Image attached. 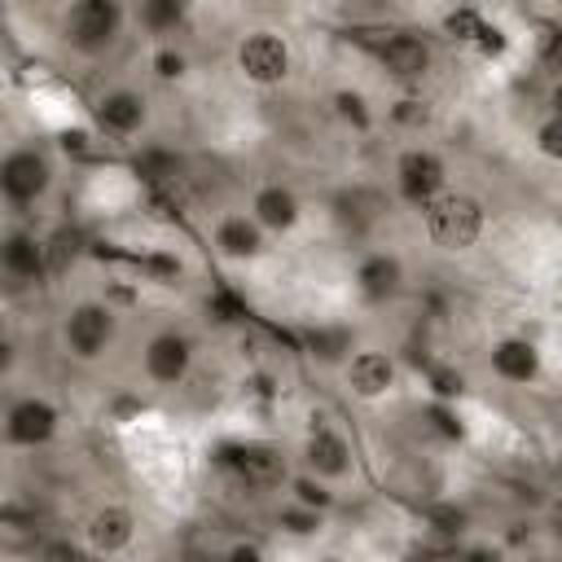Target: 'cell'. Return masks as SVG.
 Returning <instances> with one entry per match:
<instances>
[{
    "mask_svg": "<svg viewBox=\"0 0 562 562\" xmlns=\"http://www.w3.org/2000/svg\"><path fill=\"white\" fill-rule=\"evenodd\" d=\"M132 31V13L123 0H70L57 9L53 35L57 44L79 57V61H101L110 57Z\"/></svg>",
    "mask_w": 562,
    "mask_h": 562,
    "instance_id": "obj_1",
    "label": "cell"
},
{
    "mask_svg": "<svg viewBox=\"0 0 562 562\" xmlns=\"http://www.w3.org/2000/svg\"><path fill=\"white\" fill-rule=\"evenodd\" d=\"M356 40L364 44V53L373 57V66L382 70L386 83H395V92H422V83L435 75V40L417 26H373V31H356Z\"/></svg>",
    "mask_w": 562,
    "mask_h": 562,
    "instance_id": "obj_2",
    "label": "cell"
},
{
    "mask_svg": "<svg viewBox=\"0 0 562 562\" xmlns=\"http://www.w3.org/2000/svg\"><path fill=\"white\" fill-rule=\"evenodd\" d=\"M123 334V312L105 294L70 299L57 316V347L70 364H101L114 356Z\"/></svg>",
    "mask_w": 562,
    "mask_h": 562,
    "instance_id": "obj_3",
    "label": "cell"
},
{
    "mask_svg": "<svg viewBox=\"0 0 562 562\" xmlns=\"http://www.w3.org/2000/svg\"><path fill=\"white\" fill-rule=\"evenodd\" d=\"M487 202L461 184H448L439 198H430L417 211L422 237L439 250V255H470L483 237H487Z\"/></svg>",
    "mask_w": 562,
    "mask_h": 562,
    "instance_id": "obj_4",
    "label": "cell"
},
{
    "mask_svg": "<svg viewBox=\"0 0 562 562\" xmlns=\"http://www.w3.org/2000/svg\"><path fill=\"white\" fill-rule=\"evenodd\" d=\"M233 70L246 88L255 92H272V88H285L299 70V53H294V40L272 26V22H255V26H241L237 40H233Z\"/></svg>",
    "mask_w": 562,
    "mask_h": 562,
    "instance_id": "obj_5",
    "label": "cell"
},
{
    "mask_svg": "<svg viewBox=\"0 0 562 562\" xmlns=\"http://www.w3.org/2000/svg\"><path fill=\"white\" fill-rule=\"evenodd\" d=\"M294 461H299L303 474L321 479L325 487H338V483L356 479V465H360L351 435H347L334 417H325V413H312V422H307V430H303V439H299Z\"/></svg>",
    "mask_w": 562,
    "mask_h": 562,
    "instance_id": "obj_6",
    "label": "cell"
},
{
    "mask_svg": "<svg viewBox=\"0 0 562 562\" xmlns=\"http://www.w3.org/2000/svg\"><path fill=\"white\" fill-rule=\"evenodd\" d=\"M193 364H198V342L189 329L180 325H158L140 338V351H136V369H140V382L154 386V391H180L189 378H193Z\"/></svg>",
    "mask_w": 562,
    "mask_h": 562,
    "instance_id": "obj_7",
    "label": "cell"
},
{
    "mask_svg": "<svg viewBox=\"0 0 562 562\" xmlns=\"http://www.w3.org/2000/svg\"><path fill=\"white\" fill-rule=\"evenodd\" d=\"M88 119H92V136H97V140L136 145V140L149 132L154 101H149V92L136 88V83H110V88H101V92L92 97Z\"/></svg>",
    "mask_w": 562,
    "mask_h": 562,
    "instance_id": "obj_8",
    "label": "cell"
},
{
    "mask_svg": "<svg viewBox=\"0 0 562 562\" xmlns=\"http://www.w3.org/2000/svg\"><path fill=\"white\" fill-rule=\"evenodd\" d=\"M448 184H452V167H448V158H443L435 145L408 140V145L395 149V158H391V198H395V202L422 211V206H426L430 198H439Z\"/></svg>",
    "mask_w": 562,
    "mask_h": 562,
    "instance_id": "obj_9",
    "label": "cell"
},
{
    "mask_svg": "<svg viewBox=\"0 0 562 562\" xmlns=\"http://www.w3.org/2000/svg\"><path fill=\"white\" fill-rule=\"evenodd\" d=\"M57 184V167H53V154L35 140H22V145H9L0 154V202L13 206V211H31L40 206Z\"/></svg>",
    "mask_w": 562,
    "mask_h": 562,
    "instance_id": "obj_10",
    "label": "cell"
},
{
    "mask_svg": "<svg viewBox=\"0 0 562 562\" xmlns=\"http://www.w3.org/2000/svg\"><path fill=\"white\" fill-rule=\"evenodd\" d=\"M220 465L224 474L246 487V492H285V479L294 474L290 465V452L272 439H233L220 448Z\"/></svg>",
    "mask_w": 562,
    "mask_h": 562,
    "instance_id": "obj_11",
    "label": "cell"
},
{
    "mask_svg": "<svg viewBox=\"0 0 562 562\" xmlns=\"http://www.w3.org/2000/svg\"><path fill=\"white\" fill-rule=\"evenodd\" d=\"M61 404L44 391H18L13 400H4L0 408V443L4 448H22V452H35V448H48L57 435H61Z\"/></svg>",
    "mask_w": 562,
    "mask_h": 562,
    "instance_id": "obj_12",
    "label": "cell"
},
{
    "mask_svg": "<svg viewBox=\"0 0 562 562\" xmlns=\"http://www.w3.org/2000/svg\"><path fill=\"white\" fill-rule=\"evenodd\" d=\"M136 536H140V514L127 501H101L79 522V549L92 562H114V558L132 553Z\"/></svg>",
    "mask_w": 562,
    "mask_h": 562,
    "instance_id": "obj_13",
    "label": "cell"
},
{
    "mask_svg": "<svg viewBox=\"0 0 562 562\" xmlns=\"http://www.w3.org/2000/svg\"><path fill=\"white\" fill-rule=\"evenodd\" d=\"M400 360H395V351H386V347H351L347 351V360L338 364V382H342V391L351 395V400H360V404H382V400H391L395 391H400Z\"/></svg>",
    "mask_w": 562,
    "mask_h": 562,
    "instance_id": "obj_14",
    "label": "cell"
},
{
    "mask_svg": "<svg viewBox=\"0 0 562 562\" xmlns=\"http://www.w3.org/2000/svg\"><path fill=\"white\" fill-rule=\"evenodd\" d=\"M408 285V263L391 246H373L351 263V294L360 307H386L404 294Z\"/></svg>",
    "mask_w": 562,
    "mask_h": 562,
    "instance_id": "obj_15",
    "label": "cell"
},
{
    "mask_svg": "<svg viewBox=\"0 0 562 562\" xmlns=\"http://www.w3.org/2000/svg\"><path fill=\"white\" fill-rule=\"evenodd\" d=\"M241 211L263 228V237H290V233H299L303 220H307L303 193H299L294 184H285V180H259V184L246 193V206H241Z\"/></svg>",
    "mask_w": 562,
    "mask_h": 562,
    "instance_id": "obj_16",
    "label": "cell"
},
{
    "mask_svg": "<svg viewBox=\"0 0 562 562\" xmlns=\"http://www.w3.org/2000/svg\"><path fill=\"white\" fill-rule=\"evenodd\" d=\"M206 241H211V250H215L224 263H259V259L268 255L263 228H259L241 206L215 211V215H211V228H206Z\"/></svg>",
    "mask_w": 562,
    "mask_h": 562,
    "instance_id": "obj_17",
    "label": "cell"
},
{
    "mask_svg": "<svg viewBox=\"0 0 562 562\" xmlns=\"http://www.w3.org/2000/svg\"><path fill=\"white\" fill-rule=\"evenodd\" d=\"M487 373L501 386H536L544 378V351L527 334H501L487 347Z\"/></svg>",
    "mask_w": 562,
    "mask_h": 562,
    "instance_id": "obj_18",
    "label": "cell"
},
{
    "mask_svg": "<svg viewBox=\"0 0 562 562\" xmlns=\"http://www.w3.org/2000/svg\"><path fill=\"white\" fill-rule=\"evenodd\" d=\"M0 277L9 285H40L48 277V241L26 224L4 228L0 233Z\"/></svg>",
    "mask_w": 562,
    "mask_h": 562,
    "instance_id": "obj_19",
    "label": "cell"
},
{
    "mask_svg": "<svg viewBox=\"0 0 562 562\" xmlns=\"http://www.w3.org/2000/svg\"><path fill=\"white\" fill-rule=\"evenodd\" d=\"M132 13V26L140 35H149V44L158 40H176L189 22V4L184 0H140V4H127Z\"/></svg>",
    "mask_w": 562,
    "mask_h": 562,
    "instance_id": "obj_20",
    "label": "cell"
},
{
    "mask_svg": "<svg viewBox=\"0 0 562 562\" xmlns=\"http://www.w3.org/2000/svg\"><path fill=\"white\" fill-rule=\"evenodd\" d=\"M145 70H149L154 83H184L189 70H193V57H189V48L180 40H158L145 53Z\"/></svg>",
    "mask_w": 562,
    "mask_h": 562,
    "instance_id": "obj_21",
    "label": "cell"
},
{
    "mask_svg": "<svg viewBox=\"0 0 562 562\" xmlns=\"http://www.w3.org/2000/svg\"><path fill=\"white\" fill-rule=\"evenodd\" d=\"M325 105H329V114H334L342 127H351V132H369V127L378 123V110H373V101H369L360 88H351V83L334 88V92L325 97Z\"/></svg>",
    "mask_w": 562,
    "mask_h": 562,
    "instance_id": "obj_22",
    "label": "cell"
},
{
    "mask_svg": "<svg viewBox=\"0 0 562 562\" xmlns=\"http://www.w3.org/2000/svg\"><path fill=\"white\" fill-rule=\"evenodd\" d=\"M487 9H479V4H452V9H443L439 13V35L448 40V44H461V48H474V40L483 35V26H487Z\"/></svg>",
    "mask_w": 562,
    "mask_h": 562,
    "instance_id": "obj_23",
    "label": "cell"
},
{
    "mask_svg": "<svg viewBox=\"0 0 562 562\" xmlns=\"http://www.w3.org/2000/svg\"><path fill=\"white\" fill-rule=\"evenodd\" d=\"M435 110H430V97L426 92H395L391 105H386V123L404 136H422L430 127Z\"/></svg>",
    "mask_w": 562,
    "mask_h": 562,
    "instance_id": "obj_24",
    "label": "cell"
},
{
    "mask_svg": "<svg viewBox=\"0 0 562 562\" xmlns=\"http://www.w3.org/2000/svg\"><path fill=\"white\" fill-rule=\"evenodd\" d=\"M285 501H294V505H303V509H316V514H329V509L338 505V492L325 487L321 479L294 470V474L285 479Z\"/></svg>",
    "mask_w": 562,
    "mask_h": 562,
    "instance_id": "obj_25",
    "label": "cell"
},
{
    "mask_svg": "<svg viewBox=\"0 0 562 562\" xmlns=\"http://www.w3.org/2000/svg\"><path fill=\"white\" fill-rule=\"evenodd\" d=\"M422 382H426V395L435 404H457L465 395V373L457 364H448V360H430L426 373H422Z\"/></svg>",
    "mask_w": 562,
    "mask_h": 562,
    "instance_id": "obj_26",
    "label": "cell"
},
{
    "mask_svg": "<svg viewBox=\"0 0 562 562\" xmlns=\"http://www.w3.org/2000/svg\"><path fill=\"white\" fill-rule=\"evenodd\" d=\"M422 518H426V531H430L435 540H443L448 549L465 540V509H461V505L439 501V505H426V514H422Z\"/></svg>",
    "mask_w": 562,
    "mask_h": 562,
    "instance_id": "obj_27",
    "label": "cell"
},
{
    "mask_svg": "<svg viewBox=\"0 0 562 562\" xmlns=\"http://www.w3.org/2000/svg\"><path fill=\"white\" fill-rule=\"evenodd\" d=\"M531 149H536V158H544V162H562V114H558V105H549V110L536 119V127H531Z\"/></svg>",
    "mask_w": 562,
    "mask_h": 562,
    "instance_id": "obj_28",
    "label": "cell"
},
{
    "mask_svg": "<svg viewBox=\"0 0 562 562\" xmlns=\"http://www.w3.org/2000/svg\"><path fill=\"white\" fill-rule=\"evenodd\" d=\"M321 527H325V514H316V509H303V505H294V501H285V505L277 509V531H285V536H294V540H312Z\"/></svg>",
    "mask_w": 562,
    "mask_h": 562,
    "instance_id": "obj_29",
    "label": "cell"
},
{
    "mask_svg": "<svg viewBox=\"0 0 562 562\" xmlns=\"http://www.w3.org/2000/svg\"><path fill=\"white\" fill-rule=\"evenodd\" d=\"M307 347H312V356H321L329 364H342L356 342H351V329L334 325V329H307Z\"/></svg>",
    "mask_w": 562,
    "mask_h": 562,
    "instance_id": "obj_30",
    "label": "cell"
},
{
    "mask_svg": "<svg viewBox=\"0 0 562 562\" xmlns=\"http://www.w3.org/2000/svg\"><path fill=\"white\" fill-rule=\"evenodd\" d=\"M136 171L145 176V180H176L180 176V158L171 154V149H162V145H145L140 154H136Z\"/></svg>",
    "mask_w": 562,
    "mask_h": 562,
    "instance_id": "obj_31",
    "label": "cell"
},
{
    "mask_svg": "<svg viewBox=\"0 0 562 562\" xmlns=\"http://www.w3.org/2000/svg\"><path fill=\"white\" fill-rule=\"evenodd\" d=\"M531 44H536V66L544 75H558V66H562V26L558 22H544Z\"/></svg>",
    "mask_w": 562,
    "mask_h": 562,
    "instance_id": "obj_32",
    "label": "cell"
},
{
    "mask_svg": "<svg viewBox=\"0 0 562 562\" xmlns=\"http://www.w3.org/2000/svg\"><path fill=\"white\" fill-rule=\"evenodd\" d=\"M422 422H426V426H430L435 435H443L448 443L465 435V426H461V413H457V404H435V400H426V404H422Z\"/></svg>",
    "mask_w": 562,
    "mask_h": 562,
    "instance_id": "obj_33",
    "label": "cell"
},
{
    "mask_svg": "<svg viewBox=\"0 0 562 562\" xmlns=\"http://www.w3.org/2000/svg\"><path fill=\"white\" fill-rule=\"evenodd\" d=\"M35 562H88V553L79 549V540L53 536V540H40V549H35Z\"/></svg>",
    "mask_w": 562,
    "mask_h": 562,
    "instance_id": "obj_34",
    "label": "cell"
},
{
    "mask_svg": "<svg viewBox=\"0 0 562 562\" xmlns=\"http://www.w3.org/2000/svg\"><path fill=\"white\" fill-rule=\"evenodd\" d=\"M448 562H505V553L487 540H461V544H452Z\"/></svg>",
    "mask_w": 562,
    "mask_h": 562,
    "instance_id": "obj_35",
    "label": "cell"
},
{
    "mask_svg": "<svg viewBox=\"0 0 562 562\" xmlns=\"http://www.w3.org/2000/svg\"><path fill=\"white\" fill-rule=\"evenodd\" d=\"M215 562H268V553H263L259 540H233L215 553Z\"/></svg>",
    "mask_w": 562,
    "mask_h": 562,
    "instance_id": "obj_36",
    "label": "cell"
},
{
    "mask_svg": "<svg viewBox=\"0 0 562 562\" xmlns=\"http://www.w3.org/2000/svg\"><path fill=\"white\" fill-rule=\"evenodd\" d=\"M18 364V342L13 338H0V378H9Z\"/></svg>",
    "mask_w": 562,
    "mask_h": 562,
    "instance_id": "obj_37",
    "label": "cell"
},
{
    "mask_svg": "<svg viewBox=\"0 0 562 562\" xmlns=\"http://www.w3.org/2000/svg\"><path fill=\"white\" fill-rule=\"evenodd\" d=\"M307 562H356L351 553H342V549H316Z\"/></svg>",
    "mask_w": 562,
    "mask_h": 562,
    "instance_id": "obj_38",
    "label": "cell"
},
{
    "mask_svg": "<svg viewBox=\"0 0 562 562\" xmlns=\"http://www.w3.org/2000/svg\"><path fill=\"white\" fill-rule=\"evenodd\" d=\"M9 325H13V312H9V299L0 294V338H9Z\"/></svg>",
    "mask_w": 562,
    "mask_h": 562,
    "instance_id": "obj_39",
    "label": "cell"
}]
</instances>
